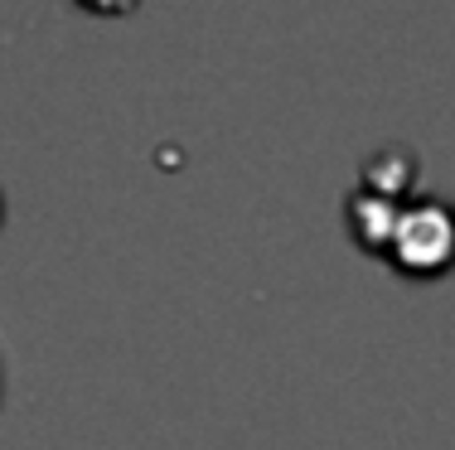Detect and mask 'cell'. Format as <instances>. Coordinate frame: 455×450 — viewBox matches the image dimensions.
<instances>
[{
    "label": "cell",
    "instance_id": "cell-1",
    "mask_svg": "<svg viewBox=\"0 0 455 450\" xmlns=\"http://www.w3.org/2000/svg\"><path fill=\"white\" fill-rule=\"evenodd\" d=\"M383 257L403 276H441L455 262V209L441 199L403 203L387 228Z\"/></svg>",
    "mask_w": 455,
    "mask_h": 450
},
{
    "label": "cell",
    "instance_id": "cell-2",
    "mask_svg": "<svg viewBox=\"0 0 455 450\" xmlns=\"http://www.w3.org/2000/svg\"><path fill=\"white\" fill-rule=\"evenodd\" d=\"M0 402H5V363H0Z\"/></svg>",
    "mask_w": 455,
    "mask_h": 450
}]
</instances>
